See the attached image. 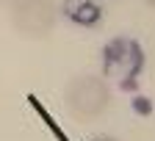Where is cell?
Returning a JSON list of instances; mask_svg holds the SVG:
<instances>
[{"instance_id": "cell-1", "label": "cell", "mask_w": 155, "mask_h": 141, "mask_svg": "<svg viewBox=\"0 0 155 141\" xmlns=\"http://www.w3.org/2000/svg\"><path fill=\"white\" fill-rule=\"evenodd\" d=\"M147 67L144 47L130 36H114L103 47V72L119 80L122 91L139 94V80Z\"/></svg>"}, {"instance_id": "cell-2", "label": "cell", "mask_w": 155, "mask_h": 141, "mask_svg": "<svg viewBox=\"0 0 155 141\" xmlns=\"http://www.w3.org/2000/svg\"><path fill=\"white\" fill-rule=\"evenodd\" d=\"M108 100H111L108 83L100 80V77H94V75L75 77L69 83V89H67V108L81 122H89V119L100 116L108 108Z\"/></svg>"}, {"instance_id": "cell-3", "label": "cell", "mask_w": 155, "mask_h": 141, "mask_svg": "<svg viewBox=\"0 0 155 141\" xmlns=\"http://www.w3.org/2000/svg\"><path fill=\"white\" fill-rule=\"evenodd\" d=\"M14 25L25 36H47L55 25V3L53 0H11Z\"/></svg>"}, {"instance_id": "cell-4", "label": "cell", "mask_w": 155, "mask_h": 141, "mask_svg": "<svg viewBox=\"0 0 155 141\" xmlns=\"http://www.w3.org/2000/svg\"><path fill=\"white\" fill-rule=\"evenodd\" d=\"M61 11L72 25L81 28H97L103 22V6L97 0H64Z\"/></svg>"}, {"instance_id": "cell-5", "label": "cell", "mask_w": 155, "mask_h": 141, "mask_svg": "<svg viewBox=\"0 0 155 141\" xmlns=\"http://www.w3.org/2000/svg\"><path fill=\"white\" fill-rule=\"evenodd\" d=\"M25 100H28V105H31V108H33V111L39 113V119H42V125H45V127H47V130H50V133L55 136V141H69V136L64 133V127H61V125H58L55 119H53V113H50V111H47V108L42 105V100H39L36 94H28Z\"/></svg>"}, {"instance_id": "cell-6", "label": "cell", "mask_w": 155, "mask_h": 141, "mask_svg": "<svg viewBox=\"0 0 155 141\" xmlns=\"http://www.w3.org/2000/svg\"><path fill=\"white\" fill-rule=\"evenodd\" d=\"M133 111L141 113V116H150L152 113V100L144 97V94H133Z\"/></svg>"}, {"instance_id": "cell-7", "label": "cell", "mask_w": 155, "mask_h": 141, "mask_svg": "<svg viewBox=\"0 0 155 141\" xmlns=\"http://www.w3.org/2000/svg\"><path fill=\"white\" fill-rule=\"evenodd\" d=\"M97 141H116L114 136H97Z\"/></svg>"}, {"instance_id": "cell-8", "label": "cell", "mask_w": 155, "mask_h": 141, "mask_svg": "<svg viewBox=\"0 0 155 141\" xmlns=\"http://www.w3.org/2000/svg\"><path fill=\"white\" fill-rule=\"evenodd\" d=\"M147 3H150V6H155V0H147Z\"/></svg>"}]
</instances>
